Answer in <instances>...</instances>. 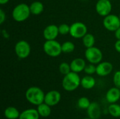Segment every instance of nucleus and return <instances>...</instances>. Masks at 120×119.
Instances as JSON below:
<instances>
[{"mask_svg":"<svg viewBox=\"0 0 120 119\" xmlns=\"http://www.w3.org/2000/svg\"><path fill=\"white\" fill-rule=\"evenodd\" d=\"M84 72L86 75H93L96 74V65L89 63L86 65Z\"/></svg>","mask_w":120,"mask_h":119,"instance_id":"obj_26","label":"nucleus"},{"mask_svg":"<svg viewBox=\"0 0 120 119\" xmlns=\"http://www.w3.org/2000/svg\"><path fill=\"white\" fill-rule=\"evenodd\" d=\"M95 8L99 15L105 17L111 13L112 5L110 0H98L96 4Z\"/></svg>","mask_w":120,"mask_h":119,"instance_id":"obj_9","label":"nucleus"},{"mask_svg":"<svg viewBox=\"0 0 120 119\" xmlns=\"http://www.w3.org/2000/svg\"><path fill=\"white\" fill-rule=\"evenodd\" d=\"M30 9L31 14L34 15H38L42 13L44 10V6L42 2L39 1H34L30 5Z\"/></svg>","mask_w":120,"mask_h":119,"instance_id":"obj_18","label":"nucleus"},{"mask_svg":"<svg viewBox=\"0 0 120 119\" xmlns=\"http://www.w3.org/2000/svg\"><path fill=\"white\" fill-rule=\"evenodd\" d=\"M105 99L110 104L116 103L120 99V89L117 87L110 88L105 94Z\"/></svg>","mask_w":120,"mask_h":119,"instance_id":"obj_14","label":"nucleus"},{"mask_svg":"<svg viewBox=\"0 0 120 119\" xmlns=\"http://www.w3.org/2000/svg\"><path fill=\"white\" fill-rule=\"evenodd\" d=\"M115 38L117 40H120V27H119L115 32Z\"/></svg>","mask_w":120,"mask_h":119,"instance_id":"obj_31","label":"nucleus"},{"mask_svg":"<svg viewBox=\"0 0 120 119\" xmlns=\"http://www.w3.org/2000/svg\"><path fill=\"white\" fill-rule=\"evenodd\" d=\"M82 43L86 48L94 46L96 43V39L94 34L91 33H87L82 39Z\"/></svg>","mask_w":120,"mask_h":119,"instance_id":"obj_21","label":"nucleus"},{"mask_svg":"<svg viewBox=\"0 0 120 119\" xmlns=\"http://www.w3.org/2000/svg\"><path fill=\"white\" fill-rule=\"evenodd\" d=\"M108 114L115 118L120 117V105L117 103L110 104L108 108Z\"/></svg>","mask_w":120,"mask_h":119,"instance_id":"obj_22","label":"nucleus"},{"mask_svg":"<svg viewBox=\"0 0 120 119\" xmlns=\"http://www.w3.org/2000/svg\"><path fill=\"white\" fill-rule=\"evenodd\" d=\"M46 1H48V0H46Z\"/></svg>","mask_w":120,"mask_h":119,"instance_id":"obj_35","label":"nucleus"},{"mask_svg":"<svg viewBox=\"0 0 120 119\" xmlns=\"http://www.w3.org/2000/svg\"><path fill=\"white\" fill-rule=\"evenodd\" d=\"M10 0H0V4L1 5H4V4H6L7 3H8Z\"/></svg>","mask_w":120,"mask_h":119,"instance_id":"obj_32","label":"nucleus"},{"mask_svg":"<svg viewBox=\"0 0 120 119\" xmlns=\"http://www.w3.org/2000/svg\"><path fill=\"white\" fill-rule=\"evenodd\" d=\"M86 60L91 64L98 65L103 60V55L101 49L96 46L88 48L84 52Z\"/></svg>","mask_w":120,"mask_h":119,"instance_id":"obj_5","label":"nucleus"},{"mask_svg":"<svg viewBox=\"0 0 120 119\" xmlns=\"http://www.w3.org/2000/svg\"><path fill=\"white\" fill-rule=\"evenodd\" d=\"M90 104V100L86 97H82L77 101V106L82 109H87Z\"/></svg>","mask_w":120,"mask_h":119,"instance_id":"obj_24","label":"nucleus"},{"mask_svg":"<svg viewBox=\"0 0 120 119\" xmlns=\"http://www.w3.org/2000/svg\"><path fill=\"white\" fill-rule=\"evenodd\" d=\"M39 116L37 109H27L20 113L18 119H39Z\"/></svg>","mask_w":120,"mask_h":119,"instance_id":"obj_17","label":"nucleus"},{"mask_svg":"<svg viewBox=\"0 0 120 119\" xmlns=\"http://www.w3.org/2000/svg\"><path fill=\"white\" fill-rule=\"evenodd\" d=\"M51 106L48 105L45 102H43V103H41L37 106V110L40 116L44 117V118H46V117L49 116L50 114H51Z\"/></svg>","mask_w":120,"mask_h":119,"instance_id":"obj_19","label":"nucleus"},{"mask_svg":"<svg viewBox=\"0 0 120 119\" xmlns=\"http://www.w3.org/2000/svg\"><path fill=\"white\" fill-rule=\"evenodd\" d=\"M96 79L92 75H86L81 79V86L86 90L92 89L96 86Z\"/></svg>","mask_w":120,"mask_h":119,"instance_id":"obj_16","label":"nucleus"},{"mask_svg":"<svg viewBox=\"0 0 120 119\" xmlns=\"http://www.w3.org/2000/svg\"><path fill=\"white\" fill-rule=\"evenodd\" d=\"M61 100V94L58 90H50L45 94L44 102L51 107L57 105Z\"/></svg>","mask_w":120,"mask_h":119,"instance_id":"obj_10","label":"nucleus"},{"mask_svg":"<svg viewBox=\"0 0 120 119\" xmlns=\"http://www.w3.org/2000/svg\"><path fill=\"white\" fill-rule=\"evenodd\" d=\"M103 25L105 29L110 32H115L120 27V18L119 15L115 14H109L104 17Z\"/></svg>","mask_w":120,"mask_h":119,"instance_id":"obj_7","label":"nucleus"},{"mask_svg":"<svg viewBox=\"0 0 120 119\" xmlns=\"http://www.w3.org/2000/svg\"><path fill=\"white\" fill-rule=\"evenodd\" d=\"M43 50L47 55L52 58H57L63 53L61 44L56 39L46 40L43 44Z\"/></svg>","mask_w":120,"mask_h":119,"instance_id":"obj_4","label":"nucleus"},{"mask_svg":"<svg viewBox=\"0 0 120 119\" xmlns=\"http://www.w3.org/2000/svg\"><path fill=\"white\" fill-rule=\"evenodd\" d=\"M31 14L30 6L27 4L21 3L16 5L12 11L13 19L18 22L25 21Z\"/></svg>","mask_w":120,"mask_h":119,"instance_id":"obj_3","label":"nucleus"},{"mask_svg":"<svg viewBox=\"0 0 120 119\" xmlns=\"http://www.w3.org/2000/svg\"><path fill=\"white\" fill-rule=\"evenodd\" d=\"M81 86V78L78 73L70 72L64 76L62 80V86L63 89L68 92L75 90Z\"/></svg>","mask_w":120,"mask_h":119,"instance_id":"obj_1","label":"nucleus"},{"mask_svg":"<svg viewBox=\"0 0 120 119\" xmlns=\"http://www.w3.org/2000/svg\"><path fill=\"white\" fill-rule=\"evenodd\" d=\"M119 16H120V15H119Z\"/></svg>","mask_w":120,"mask_h":119,"instance_id":"obj_34","label":"nucleus"},{"mask_svg":"<svg viewBox=\"0 0 120 119\" xmlns=\"http://www.w3.org/2000/svg\"><path fill=\"white\" fill-rule=\"evenodd\" d=\"M87 114L89 118L92 119H98L101 116L102 111L100 105L96 102H91L89 107H88Z\"/></svg>","mask_w":120,"mask_h":119,"instance_id":"obj_13","label":"nucleus"},{"mask_svg":"<svg viewBox=\"0 0 120 119\" xmlns=\"http://www.w3.org/2000/svg\"><path fill=\"white\" fill-rule=\"evenodd\" d=\"M113 83L115 87L120 89V70L117 71L113 75Z\"/></svg>","mask_w":120,"mask_h":119,"instance_id":"obj_28","label":"nucleus"},{"mask_svg":"<svg viewBox=\"0 0 120 119\" xmlns=\"http://www.w3.org/2000/svg\"><path fill=\"white\" fill-rule=\"evenodd\" d=\"M86 65V61L84 60V59H83L82 58H75L70 62L71 71L79 74L84 70Z\"/></svg>","mask_w":120,"mask_h":119,"instance_id":"obj_15","label":"nucleus"},{"mask_svg":"<svg viewBox=\"0 0 120 119\" xmlns=\"http://www.w3.org/2000/svg\"><path fill=\"white\" fill-rule=\"evenodd\" d=\"M62 46V52L63 53H71L75 49V43L70 41H67L63 42L61 44Z\"/></svg>","mask_w":120,"mask_h":119,"instance_id":"obj_23","label":"nucleus"},{"mask_svg":"<svg viewBox=\"0 0 120 119\" xmlns=\"http://www.w3.org/2000/svg\"><path fill=\"white\" fill-rule=\"evenodd\" d=\"M59 34L58 26L54 24L46 26L43 31V36L46 40H55Z\"/></svg>","mask_w":120,"mask_h":119,"instance_id":"obj_12","label":"nucleus"},{"mask_svg":"<svg viewBox=\"0 0 120 119\" xmlns=\"http://www.w3.org/2000/svg\"><path fill=\"white\" fill-rule=\"evenodd\" d=\"M58 69H59L60 73L61 74L64 75V76L69 74L70 72H72L71 71V67H70V64H68L66 62H61L60 64V65H59Z\"/></svg>","mask_w":120,"mask_h":119,"instance_id":"obj_25","label":"nucleus"},{"mask_svg":"<svg viewBox=\"0 0 120 119\" xmlns=\"http://www.w3.org/2000/svg\"><path fill=\"white\" fill-rule=\"evenodd\" d=\"M6 19V15L3 9H0V24H3Z\"/></svg>","mask_w":120,"mask_h":119,"instance_id":"obj_29","label":"nucleus"},{"mask_svg":"<svg viewBox=\"0 0 120 119\" xmlns=\"http://www.w3.org/2000/svg\"><path fill=\"white\" fill-rule=\"evenodd\" d=\"M45 93L37 86L30 87L25 92L26 100L32 105L38 106L44 102Z\"/></svg>","mask_w":120,"mask_h":119,"instance_id":"obj_2","label":"nucleus"},{"mask_svg":"<svg viewBox=\"0 0 120 119\" xmlns=\"http://www.w3.org/2000/svg\"><path fill=\"white\" fill-rule=\"evenodd\" d=\"M91 119V118H89H89H85V119Z\"/></svg>","mask_w":120,"mask_h":119,"instance_id":"obj_33","label":"nucleus"},{"mask_svg":"<svg viewBox=\"0 0 120 119\" xmlns=\"http://www.w3.org/2000/svg\"><path fill=\"white\" fill-rule=\"evenodd\" d=\"M15 53L20 59H25L29 57L31 53V46L25 40L18 41L14 47Z\"/></svg>","mask_w":120,"mask_h":119,"instance_id":"obj_6","label":"nucleus"},{"mask_svg":"<svg viewBox=\"0 0 120 119\" xmlns=\"http://www.w3.org/2000/svg\"><path fill=\"white\" fill-rule=\"evenodd\" d=\"M115 50L120 53V40H117V41L115 43Z\"/></svg>","mask_w":120,"mask_h":119,"instance_id":"obj_30","label":"nucleus"},{"mask_svg":"<svg viewBox=\"0 0 120 119\" xmlns=\"http://www.w3.org/2000/svg\"><path fill=\"white\" fill-rule=\"evenodd\" d=\"M58 30H59V34L61 35H67L68 34H70V25H68V24L65 23H63L58 26Z\"/></svg>","mask_w":120,"mask_h":119,"instance_id":"obj_27","label":"nucleus"},{"mask_svg":"<svg viewBox=\"0 0 120 119\" xmlns=\"http://www.w3.org/2000/svg\"><path fill=\"white\" fill-rule=\"evenodd\" d=\"M113 65L111 62L104 61L96 65V74L99 76H106L112 73Z\"/></svg>","mask_w":120,"mask_h":119,"instance_id":"obj_11","label":"nucleus"},{"mask_svg":"<svg viewBox=\"0 0 120 119\" xmlns=\"http://www.w3.org/2000/svg\"><path fill=\"white\" fill-rule=\"evenodd\" d=\"M20 112L14 107H8L4 110V116L7 119H17L20 116Z\"/></svg>","mask_w":120,"mask_h":119,"instance_id":"obj_20","label":"nucleus"},{"mask_svg":"<svg viewBox=\"0 0 120 119\" xmlns=\"http://www.w3.org/2000/svg\"><path fill=\"white\" fill-rule=\"evenodd\" d=\"M87 32V27L82 22H75L70 25V35L74 39H82Z\"/></svg>","mask_w":120,"mask_h":119,"instance_id":"obj_8","label":"nucleus"}]
</instances>
